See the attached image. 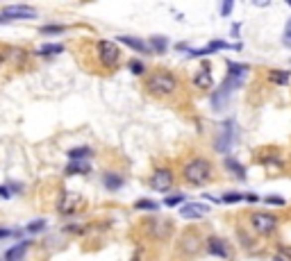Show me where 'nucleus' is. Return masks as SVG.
<instances>
[{"instance_id": "nucleus-37", "label": "nucleus", "mask_w": 291, "mask_h": 261, "mask_svg": "<svg viewBox=\"0 0 291 261\" xmlns=\"http://www.w3.org/2000/svg\"><path fill=\"white\" fill-rule=\"evenodd\" d=\"M289 5H291V0H289Z\"/></svg>"}, {"instance_id": "nucleus-34", "label": "nucleus", "mask_w": 291, "mask_h": 261, "mask_svg": "<svg viewBox=\"0 0 291 261\" xmlns=\"http://www.w3.org/2000/svg\"><path fill=\"white\" fill-rule=\"evenodd\" d=\"M243 200H248V202H259V197L253 196V193H248V196H243Z\"/></svg>"}, {"instance_id": "nucleus-26", "label": "nucleus", "mask_w": 291, "mask_h": 261, "mask_svg": "<svg viewBox=\"0 0 291 261\" xmlns=\"http://www.w3.org/2000/svg\"><path fill=\"white\" fill-rule=\"evenodd\" d=\"M41 32L43 34H60V32H64V25H43Z\"/></svg>"}, {"instance_id": "nucleus-18", "label": "nucleus", "mask_w": 291, "mask_h": 261, "mask_svg": "<svg viewBox=\"0 0 291 261\" xmlns=\"http://www.w3.org/2000/svg\"><path fill=\"white\" fill-rule=\"evenodd\" d=\"M248 66L246 64H234V62H230V64H227V75H232V77H246V73H248Z\"/></svg>"}, {"instance_id": "nucleus-25", "label": "nucleus", "mask_w": 291, "mask_h": 261, "mask_svg": "<svg viewBox=\"0 0 291 261\" xmlns=\"http://www.w3.org/2000/svg\"><path fill=\"white\" fill-rule=\"evenodd\" d=\"M264 202H266V204H275V207H282L287 200H285L282 196H266V197H264Z\"/></svg>"}, {"instance_id": "nucleus-31", "label": "nucleus", "mask_w": 291, "mask_h": 261, "mask_svg": "<svg viewBox=\"0 0 291 261\" xmlns=\"http://www.w3.org/2000/svg\"><path fill=\"white\" fill-rule=\"evenodd\" d=\"M130 68H132V73H135V75H144L146 73V68H144V64H141V62H132V64H130Z\"/></svg>"}, {"instance_id": "nucleus-24", "label": "nucleus", "mask_w": 291, "mask_h": 261, "mask_svg": "<svg viewBox=\"0 0 291 261\" xmlns=\"http://www.w3.org/2000/svg\"><path fill=\"white\" fill-rule=\"evenodd\" d=\"M239 200H243L241 193H225V196L221 197V202H225V204H234V202H239Z\"/></svg>"}, {"instance_id": "nucleus-29", "label": "nucleus", "mask_w": 291, "mask_h": 261, "mask_svg": "<svg viewBox=\"0 0 291 261\" xmlns=\"http://www.w3.org/2000/svg\"><path fill=\"white\" fill-rule=\"evenodd\" d=\"M137 209H148V211H155L157 202H150V200H139V202H137Z\"/></svg>"}, {"instance_id": "nucleus-36", "label": "nucleus", "mask_w": 291, "mask_h": 261, "mask_svg": "<svg viewBox=\"0 0 291 261\" xmlns=\"http://www.w3.org/2000/svg\"><path fill=\"white\" fill-rule=\"evenodd\" d=\"M275 261H285V259H282V257H278V259H275Z\"/></svg>"}, {"instance_id": "nucleus-13", "label": "nucleus", "mask_w": 291, "mask_h": 261, "mask_svg": "<svg viewBox=\"0 0 291 261\" xmlns=\"http://www.w3.org/2000/svg\"><path fill=\"white\" fill-rule=\"evenodd\" d=\"M194 84L198 86V89H212V84H214V80H212V75L207 68L198 70V73L194 75Z\"/></svg>"}, {"instance_id": "nucleus-14", "label": "nucleus", "mask_w": 291, "mask_h": 261, "mask_svg": "<svg viewBox=\"0 0 291 261\" xmlns=\"http://www.w3.org/2000/svg\"><path fill=\"white\" fill-rule=\"evenodd\" d=\"M119 41L121 43H125L128 48H132V50H137V53H146L148 50V46H146V41H141V39H137V37H119Z\"/></svg>"}, {"instance_id": "nucleus-6", "label": "nucleus", "mask_w": 291, "mask_h": 261, "mask_svg": "<svg viewBox=\"0 0 291 261\" xmlns=\"http://www.w3.org/2000/svg\"><path fill=\"white\" fill-rule=\"evenodd\" d=\"M150 187L159 193L168 191V189L173 187V173L168 171V168H157L150 177Z\"/></svg>"}, {"instance_id": "nucleus-9", "label": "nucleus", "mask_w": 291, "mask_h": 261, "mask_svg": "<svg viewBox=\"0 0 291 261\" xmlns=\"http://www.w3.org/2000/svg\"><path fill=\"white\" fill-rule=\"evenodd\" d=\"M207 250H210V255L221 257V259H227V257H230V248H227L225 241H221L218 236H212V239L207 241Z\"/></svg>"}, {"instance_id": "nucleus-16", "label": "nucleus", "mask_w": 291, "mask_h": 261, "mask_svg": "<svg viewBox=\"0 0 291 261\" xmlns=\"http://www.w3.org/2000/svg\"><path fill=\"white\" fill-rule=\"evenodd\" d=\"M27 241H23V243H18V245H14L11 250H7V255H5V259L7 261H18V259H23V255H25V250H27Z\"/></svg>"}, {"instance_id": "nucleus-30", "label": "nucleus", "mask_w": 291, "mask_h": 261, "mask_svg": "<svg viewBox=\"0 0 291 261\" xmlns=\"http://www.w3.org/2000/svg\"><path fill=\"white\" fill-rule=\"evenodd\" d=\"M43 227H46V223H43V220H34V223H30V225H27V232H39V229H43Z\"/></svg>"}, {"instance_id": "nucleus-11", "label": "nucleus", "mask_w": 291, "mask_h": 261, "mask_svg": "<svg viewBox=\"0 0 291 261\" xmlns=\"http://www.w3.org/2000/svg\"><path fill=\"white\" fill-rule=\"evenodd\" d=\"M207 211H210V209H207L205 204H196V202H191V204H184V207H182V218H187V220H196V218H200V216H205Z\"/></svg>"}, {"instance_id": "nucleus-10", "label": "nucleus", "mask_w": 291, "mask_h": 261, "mask_svg": "<svg viewBox=\"0 0 291 261\" xmlns=\"http://www.w3.org/2000/svg\"><path fill=\"white\" fill-rule=\"evenodd\" d=\"M80 200L82 197L77 196V193H64V197H62V202H60V211L62 213H73L82 204Z\"/></svg>"}, {"instance_id": "nucleus-28", "label": "nucleus", "mask_w": 291, "mask_h": 261, "mask_svg": "<svg viewBox=\"0 0 291 261\" xmlns=\"http://www.w3.org/2000/svg\"><path fill=\"white\" fill-rule=\"evenodd\" d=\"M282 43H285L287 48H291V21L287 23L285 27V32H282Z\"/></svg>"}, {"instance_id": "nucleus-19", "label": "nucleus", "mask_w": 291, "mask_h": 261, "mask_svg": "<svg viewBox=\"0 0 291 261\" xmlns=\"http://www.w3.org/2000/svg\"><path fill=\"white\" fill-rule=\"evenodd\" d=\"M225 168L230 173H234V175L239 177V180H246V168H243L239 161H234V159H225Z\"/></svg>"}, {"instance_id": "nucleus-21", "label": "nucleus", "mask_w": 291, "mask_h": 261, "mask_svg": "<svg viewBox=\"0 0 291 261\" xmlns=\"http://www.w3.org/2000/svg\"><path fill=\"white\" fill-rule=\"evenodd\" d=\"M150 48L155 50V53H159V55H162L164 50L168 48V41H166L164 37H150Z\"/></svg>"}, {"instance_id": "nucleus-27", "label": "nucleus", "mask_w": 291, "mask_h": 261, "mask_svg": "<svg viewBox=\"0 0 291 261\" xmlns=\"http://www.w3.org/2000/svg\"><path fill=\"white\" fill-rule=\"evenodd\" d=\"M182 200H184V196H171L164 200V204L166 207H178V204H182Z\"/></svg>"}, {"instance_id": "nucleus-20", "label": "nucleus", "mask_w": 291, "mask_h": 261, "mask_svg": "<svg viewBox=\"0 0 291 261\" xmlns=\"http://www.w3.org/2000/svg\"><path fill=\"white\" fill-rule=\"evenodd\" d=\"M269 80L273 82V84H287V82H289V73H287V70H271L269 73Z\"/></svg>"}, {"instance_id": "nucleus-5", "label": "nucleus", "mask_w": 291, "mask_h": 261, "mask_svg": "<svg viewBox=\"0 0 291 261\" xmlns=\"http://www.w3.org/2000/svg\"><path fill=\"white\" fill-rule=\"evenodd\" d=\"M250 225L255 227V232L262 236H269L273 234L275 229H278V218H275L273 213H264V211H255L250 216Z\"/></svg>"}, {"instance_id": "nucleus-8", "label": "nucleus", "mask_w": 291, "mask_h": 261, "mask_svg": "<svg viewBox=\"0 0 291 261\" xmlns=\"http://www.w3.org/2000/svg\"><path fill=\"white\" fill-rule=\"evenodd\" d=\"M232 141H234V128H232V123H225L221 136L216 139V150L218 152H227L232 148Z\"/></svg>"}, {"instance_id": "nucleus-17", "label": "nucleus", "mask_w": 291, "mask_h": 261, "mask_svg": "<svg viewBox=\"0 0 291 261\" xmlns=\"http://www.w3.org/2000/svg\"><path fill=\"white\" fill-rule=\"evenodd\" d=\"M89 171H91V164H86V161H71L66 166L69 175H82V173H89Z\"/></svg>"}, {"instance_id": "nucleus-1", "label": "nucleus", "mask_w": 291, "mask_h": 261, "mask_svg": "<svg viewBox=\"0 0 291 261\" xmlns=\"http://www.w3.org/2000/svg\"><path fill=\"white\" fill-rule=\"evenodd\" d=\"M146 89L150 91L152 96H173L178 91V77L171 70H155V73L148 75Z\"/></svg>"}, {"instance_id": "nucleus-22", "label": "nucleus", "mask_w": 291, "mask_h": 261, "mask_svg": "<svg viewBox=\"0 0 291 261\" xmlns=\"http://www.w3.org/2000/svg\"><path fill=\"white\" fill-rule=\"evenodd\" d=\"M64 50V46L62 43H46V46H41L39 48V55H57Z\"/></svg>"}, {"instance_id": "nucleus-2", "label": "nucleus", "mask_w": 291, "mask_h": 261, "mask_svg": "<svg viewBox=\"0 0 291 261\" xmlns=\"http://www.w3.org/2000/svg\"><path fill=\"white\" fill-rule=\"evenodd\" d=\"M182 175H184V180H187L189 184H194V187H203V184H207V182L212 180L214 168H212V164L207 159L196 157V159H191V161L184 164Z\"/></svg>"}, {"instance_id": "nucleus-15", "label": "nucleus", "mask_w": 291, "mask_h": 261, "mask_svg": "<svg viewBox=\"0 0 291 261\" xmlns=\"http://www.w3.org/2000/svg\"><path fill=\"white\" fill-rule=\"evenodd\" d=\"M103 182H105V187H107L109 191H119V189L123 187V177L116 175V173H105Z\"/></svg>"}, {"instance_id": "nucleus-35", "label": "nucleus", "mask_w": 291, "mask_h": 261, "mask_svg": "<svg viewBox=\"0 0 291 261\" xmlns=\"http://www.w3.org/2000/svg\"><path fill=\"white\" fill-rule=\"evenodd\" d=\"M0 196H2V197H9V191H7V189H2V187H0Z\"/></svg>"}, {"instance_id": "nucleus-32", "label": "nucleus", "mask_w": 291, "mask_h": 261, "mask_svg": "<svg viewBox=\"0 0 291 261\" xmlns=\"http://www.w3.org/2000/svg\"><path fill=\"white\" fill-rule=\"evenodd\" d=\"M14 234H18V232H14V229H7V227L0 229V239H7V236H14Z\"/></svg>"}, {"instance_id": "nucleus-7", "label": "nucleus", "mask_w": 291, "mask_h": 261, "mask_svg": "<svg viewBox=\"0 0 291 261\" xmlns=\"http://www.w3.org/2000/svg\"><path fill=\"white\" fill-rule=\"evenodd\" d=\"M2 16H5L7 21H11V18H34L37 16V9H34V7H27V5H9V7H5Z\"/></svg>"}, {"instance_id": "nucleus-4", "label": "nucleus", "mask_w": 291, "mask_h": 261, "mask_svg": "<svg viewBox=\"0 0 291 261\" xmlns=\"http://www.w3.org/2000/svg\"><path fill=\"white\" fill-rule=\"evenodd\" d=\"M96 53H98V62H100L105 68H114L121 59V50L114 41H98Z\"/></svg>"}, {"instance_id": "nucleus-12", "label": "nucleus", "mask_w": 291, "mask_h": 261, "mask_svg": "<svg viewBox=\"0 0 291 261\" xmlns=\"http://www.w3.org/2000/svg\"><path fill=\"white\" fill-rule=\"evenodd\" d=\"M225 48H239V46H230V43H225V41H212L207 48L189 50V57H200V55H210V53H216V50H225Z\"/></svg>"}, {"instance_id": "nucleus-33", "label": "nucleus", "mask_w": 291, "mask_h": 261, "mask_svg": "<svg viewBox=\"0 0 291 261\" xmlns=\"http://www.w3.org/2000/svg\"><path fill=\"white\" fill-rule=\"evenodd\" d=\"M230 11H232V2H230V0H227V2H223V7H221V14H223V16H227Z\"/></svg>"}, {"instance_id": "nucleus-23", "label": "nucleus", "mask_w": 291, "mask_h": 261, "mask_svg": "<svg viewBox=\"0 0 291 261\" xmlns=\"http://www.w3.org/2000/svg\"><path fill=\"white\" fill-rule=\"evenodd\" d=\"M89 155H91V148H86V145H84V148H73V150H69V157H71L73 161H75V159H84V157H89Z\"/></svg>"}, {"instance_id": "nucleus-3", "label": "nucleus", "mask_w": 291, "mask_h": 261, "mask_svg": "<svg viewBox=\"0 0 291 261\" xmlns=\"http://www.w3.org/2000/svg\"><path fill=\"white\" fill-rule=\"evenodd\" d=\"M241 84H243L241 77H232V75H227L225 80H223V84L218 86V91L212 93V107H214V109H221V107L230 100L232 93H234Z\"/></svg>"}]
</instances>
